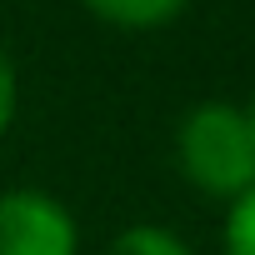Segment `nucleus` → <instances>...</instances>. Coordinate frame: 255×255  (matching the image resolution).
Wrapping results in <instances>:
<instances>
[{
    "instance_id": "nucleus-3",
    "label": "nucleus",
    "mask_w": 255,
    "mask_h": 255,
    "mask_svg": "<svg viewBox=\"0 0 255 255\" xmlns=\"http://www.w3.org/2000/svg\"><path fill=\"white\" fill-rule=\"evenodd\" d=\"M80 5L105 20V25H120V30H160L170 25L190 0H80Z\"/></svg>"
},
{
    "instance_id": "nucleus-4",
    "label": "nucleus",
    "mask_w": 255,
    "mask_h": 255,
    "mask_svg": "<svg viewBox=\"0 0 255 255\" xmlns=\"http://www.w3.org/2000/svg\"><path fill=\"white\" fill-rule=\"evenodd\" d=\"M105 255H195V250L165 225H130V230H120L110 240Z\"/></svg>"
},
{
    "instance_id": "nucleus-1",
    "label": "nucleus",
    "mask_w": 255,
    "mask_h": 255,
    "mask_svg": "<svg viewBox=\"0 0 255 255\" xmlns=\"http://www.w3.org/2000/svg\"><path fill=\"white\" fill-rule=\"evenodd\" d=\"M175 160L200 195L225 205L240 200L255 185V135H250L245 105H230V100L190 105L175 130Z\"/></svg>"
},
{
    "instance_id": "nucleus-2",
    "label": "nucleus",
    "mask_w": 255,
    "mask_h": 255,
    "mask_svg": "<svg viewBox=\"0 0 255 255\" xmlns=\"http://www.w3.org/2000/svg\"><path fill=\"white\" fill-rule=\"evenodd\" d=\"M80 225L50 190H5L0 195V255H75Z\"/></svg>"
},
{
    "instance_id": "nucleus-5",
    "label": "nucleus",
    "mask_w": 255,
    "mask_h": 255,
    "mask_svg": "<svg viewBox=\"0 0 255 255\" xmlns=\"http://www.w3.org/2000/svg\"><path fill=\"white\" fill-rule=\"evenodd\" d=\"M225 255H255V185L225 210Z\"/></svg>"
},
{
    "instance_id": "nucleus-6",
    "label": "nucleus",
    "mask_w": 255,
    "mask_h": 255,
    "mask_svg": "<svg viewBox=\"0 0 255 255\" xmlns=\"http://www.w3.org/2000/svg\"><path fill=\"white\" fill-rule=\"evenodd\" d=\"M15 110H20V75H15L10 55L0 50V135L10 130V120H15Z\"/></svg>"
},
{
    "instance_id": "nucleus-7",
    "label": "nucleus",
    "mask_w": 255,
    "mask_h": 255,
    "mask_svg": "<svg viewBox=\"0 0 255 255\" xmlns=\"http://www.w3.org/2000/svg\"><path fill=\"white\" fill-rule=\"evenodd\" d=\"M245 120H250V135H255V95H250V105H245Z\"/></svg>"
}]
</instances>
